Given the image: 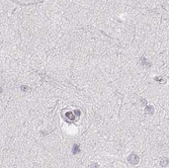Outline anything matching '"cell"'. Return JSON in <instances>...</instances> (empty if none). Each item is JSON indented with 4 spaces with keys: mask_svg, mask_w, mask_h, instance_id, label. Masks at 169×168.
I'll return each instance as SVG.
<instances>
[{
    "mask_svg": "<svg viewBox=\"0 0 169 168\" xmlns=\"http://www.w3.org/2000/svg\"><path fill=\"white\" fill-rule=\"evenodd\" d=\"M80 152V149H79V146L77 144L73 145V154H78Z\"/></svg>",
    "mask_w": 169,
    "mask_h": 168,
    "instance_id": "7a4b0ae2",
    "label": "cell"
},
{
    "mask_svg": "<svg viewBox=\"0 0 169 168\" xmlns=\"http://www.w3.org/2000/svg\"><path fill=\"white\" fill-rule=\"evenodd\" d=\"M128 160H129V162H130L132 165H137V164L139 163V161H140V158L138 157V155H136V154H131V155L129 156Z\"/></svg>",
    "mask_w": 169,
    "mask_h": 168,
    "instance_id": "6da1fadb",
    "label": "cell"
},
{
    "mask_svg": "<svg viewBox=\"0 0 169 168\" xmlns=\"http://www.w3.org/2000/svg\"><path fill=\"white\" fill-rule=\"evenodd\" d=\"M153 111H154V109H153L152 106H147L146 107V113L147 114H153Z\"/></svg>",
    "mask_w": 169,
    "mask_h": 168,
    "instance_id": "3957f363",
    "label": "cell"
},
{
    "mask_svg": "<svg viewBox=\"0 0 169 168\" xmlns=\"http://www.w3.org/2000/svg\"><path fill=\"white\" fill-rule=\"evenodd\" d=\"M167 163H168V159H167V158L162 159V160H161V162H160V164H161L162 166H166V165H167Z\"/></svg>",
    "mask_w": 169,
    "mask_h": 168,
    "instance_id": "277c9868",
    "label": "cell"
},
{
    "mask_svg": "<svg viewBox=\"0 0 169 168\" xmlns=\"http://www.w3.org/2000/svg\"><path fill=\"white\" fill-rule=\"evenodd\" d=\"M99 166H98V164L97 163H92V164H90L89 165V167L88 168H98Z\"/></svg>",
    "mask_w": 169,
    "mask_h": 168,
    "instance_id": "5b68a950",
    "label": "cell"
},
{
    "mask_svg": "<svg viewBox=\"0 0 169 168\" xmlns=\"http://www.w3.org/2000/svg\"><path fill=\"white\" fill-rule=\"evenodd\" d=\"M21 89H22V90H28V87H26V86H21Z\"/></svg>",
    "mask_w": 169,
    "mask_h": 168,
    "instance_id": "8992f818",
    "label": "cell"
}]
</instances>
